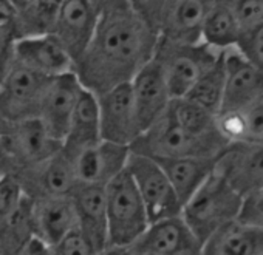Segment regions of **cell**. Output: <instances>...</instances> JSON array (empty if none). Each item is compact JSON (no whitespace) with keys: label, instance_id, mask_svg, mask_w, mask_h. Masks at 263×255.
Instances as JSON below:
<instances>
[{"label":"cell","instance_id":"cell-1","mask_svg":"<svg viewBox=\"0 0 263 255\" xmlns=\"http://www.w3.org/2000/svg\"><path fill=\"white\" fill-rule=\"evenodd\" d=\"M158 31L127 0H115L101 11L95 36L74 64L81 85L96 96L130 84L155 57Z\"/></svg>","mask_w":263,"mask_h":255},{"label":"cell","instance_id":"cell-2","mask_svg":"<svg viewBox=\"0 0 263 255\" xmlns=\"http://www.w3.org/2000/svg\"><path fill=\"white\" fill-rule=\"evenodd\" d=\"M243 200L245 198L215 170L183 206L181 217L204 244L218 229L240 218Z\"/></svg>","mask_w":263,"mask_h":255},{"label":"cell","instance_id":"cell-3","mask_svg":"<svg viewBox=\"0 0 263 255\" xmlns=\"http://www.w3.org/2000/svg\"><path fill=\"white\" fill-rule=\"evenodd\" d=\"M228 146L229 143L224 138H198L191 135L166 113L149 127L130 150L132 153L160 161L184 156L218 158Z\"/></svg>","mask_w":263,"mask_h":255},{"label":"cell","instance_id":"cell-4","mask_svg":"<svg viewBox=\"0 0 263 255\" xmlns=\"http://www.w3.org/2000/svg\"><path fill=\"white\" fill-rule=\"evenodd\" d=\"M108 244L135 246L151 226L138 187L125 169L107 187Z\"/></svg>","mask_w":263,"mask_h":255},{"label":"cell","instance_id":"cell-5","mask_svg":"<svg viewBox=\"0 0 263 255\" xmlns=\"http://www.w3.org/2000/svg\"><path fill=\"white\" fill-rule=\"evenodd\" d=\"M221 53L204 42L180 44L160 37L154 59L163 70L172 97L177 99L184 97L192 90Z\"/></svg>","mask_w":263,"mask_h":255},{"label":"cell","instance_id":"cell-6","mask_svg":"<svg viewBox=\"0 0 263 255\" xmlns=\"http://www.w3.org/2000/svg\"><path fill=\"white\" fill-rule=\"evenodd\" d=\"M62 147L64 143L50 135L41 119H30L13 124L10 133L0 140V156L7 173L19 175L48 161Z\"/></svg>","mask_w":263,"mask_h":255},{"label":"cell","instance_id":"cell-7","mask_svg":"<svg viewBox=\"0 0 263 255\" xmlns=\"http://www.w3.org/2000/svg\"><path fill=\"white\" fill-rule=\"evenodd\" d=\"M51 79L14 62L0 82V117L10 124L39 119Z\"/></svg>","mask_w":263,"mask_h":255},{"label":"cell","instance_id":"cell-8","mask_svg":"<svg viewBox=\"0 0 263 255\" xmlns=\"http://www.w3.org/2000/svg\"><path fill=\"white\" fill-rule=\"evenodd\" d=\"M127 170L138 187L147 209L151 224L181 215L183 203L180 201L167 175L155 160L132 153Z\"/></svg>","mask_w":263,"mask_h":255},{"label":"cell","instance_id":"cell-9","mask_svg":"<svg viewBox=\"0 0 263 255\" xmlns=\"http://www.w3.org/2000/svg\"><path fill=\"white\" fill-rule=\"evenodd\" d=\"M102 140L132 149L144 133L132 84L115 87L98 96Z\"/></svg>","mask_w":263,"mask_h":255},{"label":"cell","instance_id":"cell-10","mask_svg":"<svg viewBox=\"0 0 263 255\" xmlns=\"http://www.w3.org/2000/svg\"><path fill=\"white\" fill-rule=\"evenodd\" d=\"M64 149V147H62ZM71 160L78 186H101L107 187L128 166L132 150L108 141H101L95 146L67 152Z\"/></svg>","mask_w":263,"mask_h":255},{"label":"cell","instance_id":"cell-11","mask_svg":"<svg viewBox=\"0 0 263 255\" xmlns=\"http://www.w3.org/2000/svg\"><path fill=\"white\" fill-rule=\"evenodd\" d=\"M243 198L263 189V144L229 143L215 169Z\"/></svg>","mask_w":263,"mask_h":255},{"label":"cell","instance_id":"cell-12","mask_svg":"<svg viewBox=\"0 0 263 255\" xmlns=\"http://www.w3.org/2000/svg\"><path fill=\"white\" fill-rule=\"evenodd\" d=\"M99 16L101 13L91 0H64L62 2L51 34L67 50L74 64L90 45Z\"/></svg>","mask_w":263,"mask_h":255},{"label":"cell","instance_id":"cell-13","mask_svg":"<svg viewBox=\"0 0 263 255\" xmlns=\"http://www.w3.org/2000/svg\"><path fill=\"white\" fill-rule=\"evenodd\" d=\"M16 176L31 200L71 197L79 187L71 160L64 149L48 161Z\"/></svg>","mask_w":263,"mask_h":255},{"label":"cell","instance_id":"cell-14","mask_svg":"<svg viewBox=\"0 0 263 255\" xmlns=\"http://www.w3.org/2000/svg\"><path fill=\"white\" fill-rule=\"evenodd\" d=\"M263 97V70L245 59L235 48L226 50V87L220 111L249 110Z\"/></svg>","mask_w":263,"mask_h":255},{"label":"cell","instance_id":"cell-15","mask_svg":"<svg viewBox=\"0 0 263 255\" xmlns=\"http://www.w3.org/2000/svg\"><path fill=\"white\" fill-rule=\"evenodd\" d=\"M82 90L84 87L73 71L53 77L45 93L39 119L50 132V135L61 143H64L68 133L71 116L74 113Z\"/></svg>","mask_w":263,"mask_h":255},{"label":"cell","instance_id":"cell-16","mask_svg":"<svg viewBox=\"0 0 263 255\" xmlns=\"http://www.w3.org/2000/svg\"><path fill=\"white\" fill-rule=\"evenodd\" d=\"M14 62L47 77L74 71V61L53 34L16 41Z\"/></svg>","mask_w":263,"mask_h":255},{"label":"cell","instance_id":"cell-17","mask_svg":"<svg viewBox=\"0 0 263 255\" xmlns=\"http://www.w3.org/2000/svg\"><path fill=\"white\" fill-rule=\"evenodd\" d=\"M212 0H169L158 24L160 37L180 44L203 42V25Z\"/></svg>","mask_w":263,"mask_h":255},{"label":"cell","instance_id":"cell-18","mask_svg":"<svg viewBox=\"0 0 263 255\" xmlns=\"http://www.w3.org/2000/svg\"><path fill=\"white\" fill-rule=\"evenodd\" d=\"M135 105L144 132L158 122L169 110L174 97L167 87L163 70L154 59L130 82Z\"/></svg>","mask_w":263,"mask_h":255},{"label":"cell","instance_id":"cell-19","mask_svg":"<svg viewBox=\"0 0 263 255\" xmlns=\"http://www.w3.org/2000/svg\"><path fill=\"white\" fill-rule=\"evenodd\" d=\"M34 237L53 247L78 229L73 197L33 200Z\"/></svg>","mask_w":263,"mask_h":255},{"label":"cell","instance_id":"cell-20","mask_svg":"<svg viewBox=\"0 0 263 255\" xmlns=\"http://www.w3.org/2000/svg\"><path fill=\"white\" fill-rule=\"evenodd\" d=\"M161 255H201L203 243L181 215L155 221L135 244Z\"/></svg>","mask_w":263,"mask_h":255},{"label":"cell","instance_id":"cell-21","mask_svg":"<svg viewBox=\"0 0 263 255\" xmlns=\"http://www.w3.org/2000/svg\"><path fill=\"white\" fill-rule=\"evenodd\" d=\"M79 230L101 250L108 244V215L107 192L101 186H79L71 195Z\"/></svg>","mask_w":263,"mask_h":255},{"label":"cell","instance_id":"cell-22","mask_svg":"<svg viewBox=\"0 0 263 255\" xmlns=\"http://www.w3.org/2000/svg\"><path fill=\"white\" fill-rule=\"evenodd\" d=\"M201 255H263V226L231 221L204 241Z\"/></svg>","mask_w":263,"mask_h":255},{"label":"cell","instance_id":"cell-23","mask_svg":"<svg viewBox=\"0 0 263 255\" xmlns=\"http://www.w3.org/2000/svg\"><path fill=\"white\" fill-rule=\"evenodd\" d=\"M218 158L209 156H184L157 161L167 175L183 206L215 172Z\"/></svg>","mask_w":263,"mask_h":255},{"label":"cell","instance_id":"cell-24","mask_svg":"<svg viewBox=\"0 0 263 255\" xmlns=\"http://www.w3.org/2000/svg\"><path fill=\"white\" fill-rule=\"evenodd\" d=\"M102 141L101 108L98 96L88 90H82L76 104L68 133L64 140V150L76 152Z\"/></svg>","mask_w":263,"mask_h":255},{"label":"cell","instance_id":"cell-25","mask_svg":"<svg viewBox=\"0 0 263 255\" xmlns=\"http://www.w3.org/2000/svg\"><path fill=\"white\" fill-rule=\"evenodd\" d=\"M243 30L226 0H212L203 25V42L218 51L235 48Z\"/></svg>","mask_w":263,"mask_h":255},{"label":"cell","instance_id":"cell-26","mask_svg":"<svg viewBox=\"0 0 263 255\" xmlns=\"http://www.w3.org/2000/svg\"><path fill=\"white\" fill-rule=\"evenodd\" d=\"M167 113L180 127L194 136L224 138L218 130L217 114L187 97L174 99Z\"/></svg>","mask_w":263,"mask_h":255},{"label":"cell","instance_id":"cell-27","mask_svg":"<svg viewBox=\"0 0 263 255\" xmlns=\"http://www.w3.org/2000/svg\"><path fill=\"white\" fill-rule=\"evenodd\" d=\"M224 87H226V51L220 54L214 67L209 68L198 79V82L192 87V90L184 97L218 114L223 105Z\"/></svg>","mask_w":263,"mask_h":255},{"label":"cell","instance_id":"cell-28","mask_svg":"<svg viewBox=\"0 0 263 255\" xmlns=\"http://www.w3.org/2000/svg\"><path fill=\"white\" fill-rule=\"evenodd\" d=\"M33 238V200L27 195L14 215L0 226V244L7 255H17Z\"/></svg>","mask_w":263,"mask_h":255},{"label":"cell","instance_id":"cell-29","mask_svg":"<svg viewBox=\"0 0 263 255\" xmlns=\"http://www.w3.org/2000/svg\"><path fill=\"white\" fill-rule=\"evenodd\" d=\"M64 0H33L31 5L21 13V36L36 37L51 34Z\"/></svg>","mask_w":263,"mask_h":255},{"label":"cell","instance_id":"cell-30","mask_svg":"<svg viewBox=\"0 0 263 255\" xmlns=\"http://www.w3.org/2000/svg\"><path fill=\"white\" fill-rule=\"evenodd\" d=\"M25 197L27 193L14 173H5L0 178V226L14 215Z\"/></svg>","mask_w":263,"mask_h":255},{"label":"cell","instance_id":"cell-31","mask_svg":"<svg viewBox=\"0 0 263 255\" xmlns=\"http://www.w3.org/2000/svg\"><path fill=\"white\" fill-rule=\"evenodd\" d=\"M235 50L251 64L263 70V24L252 30L243 31Z\"/></svg>","mask_w":263,"mask_h":255},{"label":"cell","instance_id":"cell-32","mask_svg":"<svg viewBox=\"0 0 263 255\" xmlns=\"http://www.w3.org/2000/svg\"><path fill=\"white\" fill-rule=\"evenodd\" d=\"M243 31L263 24V0H226Z\"/></svg>","mask_w":263,"mask_h":255},{"label":"cell","instance_id":"cell-33","mask_svg":"<svg viewBox=\"0 0 263 255\" xmlns=\"http://www.w3.org/2000/svg\"><path fill=\"white\" fill-rule=\"evenodd\" d=\"M98 252L99 250L79 230V227L59 244L51 247V255H98Z\"/></svg>","mask_w":263,"mask_h":255},{"label":"cell","instance_id":"cell-34","mask_svg":"<svg viewBox=\"0 0 263 255\" xmlns=\"http://www.w3.org/2000/svg\"><path fill=\"white\" fill-rule=\"evenodd\" d=\"M0 36L14 42L21 36V13L10 0H0Z\"/></svg>","mask_w":263,"mask_h":255},{"label":"cell","instance_id":"cell-35","mask_svg":"<svg viewBox=\"0 0 263 255\" xmlns=\"http://www.w3.org/2000/svg\"><path fill=\"white\" fill-rule=\"evenodd\" d=\"M167 2L169 0H127V4L157 31H158L160 17Z\"/></svg>","mask_w":263,"mask_h":255},{"label":"cell","instance_id":"cell-36","mask_svg":"<svg viewBox=\"0 0 263 255\" xmlns=\"http://www.w3.org/2000/svg\"><path fill=\"white\" fill-rule=\"evenodd\" d=\"M246 117V141L263 144V97L245 111Z\"/></svg>","mask_w":263,"mask_h":255},{"label":"cell","instance_id":"cell-37","mask_svg":"<svg viewBox=\"0 0 263 255\" xmlns=\"http://www.w3.org/2000/svg\"><path fill=\"white\" fill-rule=\"evenodd\" d=\"M238 220L249 224L263 226V189L243 200V207Z\"/></svg>","mask_w":263,"mask_h":255},{"label":"cell","instance_id":"cell-38","mask_svg":"<svg viewBox=\"0 0 263 255\" xmlns=\"http://www.w3.org/2000/svg\"><path fill=\"white\" fill-rule=\"evenodd\" d=\"M14 65V41L0 36V82Z\"/></svg>","mask_w":263,"mask_h":255},{"label":"cell","instance_id":"cell-39","mask_svg":"<svg viewBox=\"0 0 263 255\" xmlns=\"http://www.w3.org/2000/svg\"><path fill=\"white\" fill-rule=\"evenodd\" d=\"M17 255H51V247L47 246L44 241L33 238Z\"/></svg>","mask_w":263,"mask_h":255},{"label":"cell","instance_id":"cell-40","mask_svg":"<svg viewBox=\"0 0 263 255\" xmlns=\"http://www.w3.org/2000/svg\"><path fill=\"white\" fill-rule=\"evenodd\" d=\"M98 255H134V246L107 244L104 249L98 252Z\"/></svg>","mask_w":263,"mask_h":255},{"label":"cell","instance_id":"cell-41","mask_svg":"<svg viewBox=\"0 0 263 255\" xmlns=\"http://www.w3.org/2000/svg\"><path fill=\"white\" fill-rule=\"evenodd\" d=\"M11 129H13V124H10L4 117H0V140H2L5 135H8Z\"/></svg>","mask_w":263,"mask_h":255},{"label":"cell","instance_id":"cell-42","mask_svg":"<svg viewBox=\"0 0 263 255\" xmlns=\"http://www.w3.org/2000/svg\"><path fill=\"white\" fill-rule=\"evenodd\" d=\"M10 2L17 8V11H19V13H24V11L31 5L33 0H10Z\"/></svg>","mask_w":263,"mask_h":255},{"label":"cell","instance_id":"cell-43","mask_svg":"<svg viewBox=\"0 0 263 255\" xmlns=\"http://www.w3.org/2000/svg\"><path fill=\"white\" fill-rule=\"evenodd\" d=\"M134 255H161V253H157V252H154V250H149V249H143V247L134 246Z\"/></svg>","mask_w":263,"mask_h":255},{"label":"cell","instance_id":"cell-44","mask_svg":"<svg viewBox=\"0 0 263 255\" xmlns=\"http://www.w3.org/2000/svg\"><path fill=\"white\" fill-rule=\"evenodd\" d=\"M91 2H93V5L99 10V13L105 8V7H108L111 2H115V0H91Z\"/></svg>","mask_w":263,"mask_h":255},{"label":"cell","instance_id":"cell-45","mask_svg":"<svg viewBox=\"0 0 263 255\" xmlns=\"http://www.w3.org/2000/svg\"><path fill=\"white\" fill-rule=\"evenodd\" d=\"M5 173H7V169H5V164H4V160H2V156H0V178H2Z\"/></svg>","mask_w":263,"mask_h":255},{"label":"cell","instance_id":"cell-46","mask_svg":"<svg viewBox=\"0 0 263 255\" xmlns=\"http://www.w3.org/2000/svg\"><path fill=\"white\" fill-rule=\"evenodd\" d=\"M0 255H7V252L4 250V247H2V244H0Z\"/></svg>","mask_w":263,"mask_h":255}]
</instances>
